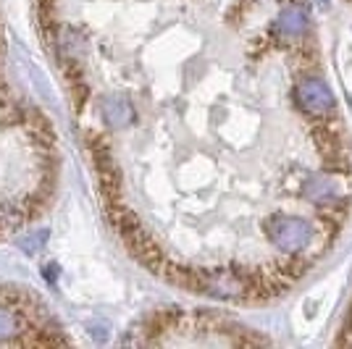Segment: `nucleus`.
<instances>
[{
	"instance_id": "f257e3e1",
	"label": "nucleus",
	"mask_w": 352,
	"mask_h": 349,
	"mask_svg": "<svg viewBox=\"0 0 352 349\" xmlns=\"http://www.w3.org/2000/svg\"><path fill=\"white\" fill-rule=\"evenodd\" d=\"M121 242L168 284L268 302L331 249L352 150L308 0H37Z\"/></svg>"
},
{
	"instance_id": "f03ea898",
	"label": "nucleus",
	"mask_w": 352,
	"mask_h": 349,
	"mask_svg": "<svg viewBox=\"0 0 352 349\" xmlns=\"http://www.w3.org/2000/svg\"><path fill=\"white\" fill-rule=\"evenodd\" d=\"M69 339L60 334V326L45 305L32 294L0 284V344H66Z\"/></svg>"
},
{
	"instance_id": "7ed1b4c3",
	"label": "nucleus",
	"mask_w": 352,
	"mask_h": 349,
	"mask_svg": "<svg viewBox=\"0 0 352 349\" xmlns=\"http://www.w3.org/2000/svg\"><path fill=\"white\" fill-rule=\"evenodd\" d=\"M339 344H352V313H350V320H347V328H344V336L339 339Z\"/></svg>"
},
{
	"instance_id": "20e7f679",
	"label": "nucleus",
	"mask_w": 352,
	"mask_h": 349,
	"mask_svg": "<svg viewBox=\"0 0 352 349\" xmlns=\"http://www.w3.org/2000/svg\"><path fill=\"white\" fill-rule=\"evenodd\" d=\"M350 3H352V0H350Z\"/></svg>"
}]
</instances>
